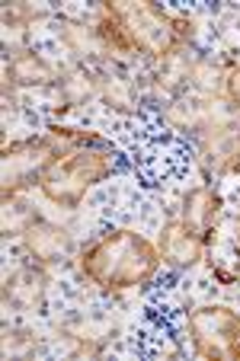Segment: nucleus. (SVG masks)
<instances>
[{"instance_id": "1", "label": "nucleus", "mask_w": 240, "mask_h": 361, "mask_svg": "<svg viewBox=\"0 0 240 361\" xmlns=\"http://www.w3.org/2000/svg\"><path fill=\"white\" fill-rule=\"evenodd\" d=\"M116 144L125 154L128 166L144 179L148 185L176 183L189 173L192 150L170 125L160 118H131L116 131Z\"/></svg>"}]
</instances>
